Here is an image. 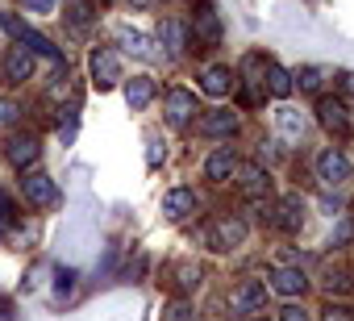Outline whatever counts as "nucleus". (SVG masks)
I'll use <instances>...</instances> for the list:
<instances>
[{"instance_id": "31", "label": "nucleus", "mask_w": 354, "mask_h": 321, "mask_svg": "<svg viewBox=\"0 0 354 321\" xmlns=\"http://www.w3.org/2000/svg\"><path fill=\"white\" fill-rule=\"evenodd\" d=\"M279 321H313V317H308V309H300V304H288V309L279 313Z\"/></svg>"}, {"instance_id": "7", "label": "nucleus", "mask_w": 354, "mask_h": 321, "mask_svg": "<svg viewBox=\"0 0 354 321\" xmlns=\"http://www.w3.org/2000/svg\"><path fill=\"white\" fill-rule=\"evenodd\" d=\"M196 109H201V100L192 92H184V88H171L167 92V121L171 125H188L196 117Z\"/></svg>"}, {"instance_id": "3", "label": "nucleus", "mask_w": 354, "mask_h": 321, "mask_svg": "<svg viewBox=\"0 0 354 321\" xmlns=\"http://www.w3.org/2000/svg\"><path fill=\"white\" fill-rule=\"evenodd\" d=\"M350 172H354V163H350V158H346L337 146H325V150L317 154V176H321L325 184H333V188H337V184H346V180H350Z\"/></svg>"}, {"instance_id": "20", "label": "nucleus", "mask_w": 354, "mask_h": 321, "mask_svg": "<svg viewBox=\"0 0 354 321\" xmlns=\"http://www.w3.org/2000/svg\"><path fill=\"white\" fill-rule=\"evenodd\" d=\"M158 38H162L171 51H184V42H188V34H184V21H180V17H167V21L158 26Z\"/></svg>"}, {"instance_id": "24", "label": "nucleus", "mask_w": 354, "mask_h": 321, "mask_svg": "<svg viewBox=\"0 0 354 321\" xmlns=\"http://www.w3.org/2000/svg\"><path fill=\"white\" fill-rule=\"evenodd\" d=\"M71 26L75 30H88L92 26V5H88V0H71Z\"/></svg>"}, {"instance_id": "28", "label": "nucleus", "mask_w": 354, "mask_h": 321, "mask_svg": "<svg viewBox=\"0 0 354 321\" xmlns=\"http://www.w3.org/2000/svg\"><path fill=\"white\" fill-rule=\"evenodd\" d=\"M21 9H26V13H38V17H46V13H55V9H59V0H21Z\"/></svg>"}, {"instance_id": "37", "label": "nucleus", "mask_w": 354, "mask_h": 321, "mask_svg": "<svg viewBox=\"0 0 354 321\" xmlns=\"http://www.w3.org/2000/svg\"><path fill=\"white\" fill-rule=\"evenodd\" d=\"M100 5H109V0H100Z\"/></svg>"}, {"instance_id": "8", "label": "nucleus", "mask_w": 354, "mask_h": 321, "mask_svg": "<svg viewBox=\"0 0 354 321\" xmlns=\"http://www.w3.org/2000/svg\"><path fill=\"white\" fill-rule=\"evenodd\" d=\"M234 172H238V154H234V146H217V150L205 158V180H213V184H225Z\"/></svg>"}, {"instance_id": "19", "label": "nucleus", "mask_w": 354, "mask_h": 321, "mask_svg": "<svg viewBox=\"0 0 354 321\" xmlns=\"http://www.w3.org/2000/svg\"><path fill=\"white\" fill-rule=\"evenodd\" d=\"M125 100H129V109H146V104L154 100V80H150V75L125 80Z\"/></svg>"}, {"instance_id": "21", "label": "nucleus", "mask_w": 354, "mask_h": 321, "mask_svg": "<svg viewBox=\"0 0 354 321\" xmlns=\"http://www.w3.org/2000/svg\"><path fill=\"white\" fill-rule=\"evenodd\" d=\"M275 125H279V134H283V138H300V129H304L300 113H296V109H288V104L275 113Z\"/></svg>"}, {"instance_id": "18", "label": "nucleus", "mask_w": 354, "mask_h": 321, "mask_svg": "<svg viewBox=\"0 0 354 321\" xmlns=\"http://www.w3.org/2000/svg\"><path fill=\"white\" fill-rule=\"evenodd\" d=\"M192 34H196V42H201V46H217V42H221V21H217V13H213V9L196 13Z\"/></svg>"}, {"instance_id": "11", "label": "nucleus", "mask_w": 354, "mask_h": 321, "mask_svg": "<svg viewBox=\"0 0 354 321\" xmlns=\"http://www.w3.org/2000/svg\"><path fill=\"white\" fill-rule=\"evenodd\" d=\"M271 221H275V226H279L283 234H296V230L304 226V201H300V196H283V201L275 205Z\"/></svg>"}, {"instance_id": "16", "label": "nucleus", "mask_w": 354, "mask_h": 321, "mask_svg": "<svg viewBox=\"0 0 354 321\" xmlns=\"http://www.w3.org/2000/svg\"><path fill=\"white\" fill-rule=\"evenodd\" d=\"M304 271H296V267H279V271H271V292H279V296H300L304 292Z\"/></svg>"}, {"instance_id": "26", "label": "nucleus", "mask_w": 354, "mask_h": 321, "mask_svg": "<svg viewBox=\"0 0 354 321\" xmlns=\"http://www.w3.org/2000/svg\"><path fill=\"white\" fill-rule=\"evenodd\" d=\"M75 279H80V275H75L71 267H59V284H55V300H63V296H67V292L75 288Z\"/></svg>"}, {"instance_id": "22", "label": "nucleus", "mask_w": 354, "mask_h": 321, "mask_svg": "<svg viewBox=\"0 0 354 321\" xmlns=\"http://www.w3.org/2000/svg\"><path fill=\"white\" fill-rule=\"evenodd\" d=\"M121 46H125L129 55H138V59H146V55H150V38H146V34H138V30H121Z\"/></svg>"}, {"instance_id": "38", "label": "nucleus", "mask_w": 354, "mask_h": 321, "mask_svg": "<svg viewBox=\"0 0 354 321\" xmlns=\"http://www.w3.org/2000/svg\"><path fill=\"white\" fill-rule=\"evenodd\" d=\"M0 34H5V30H0Z\"/></svg>"}, {"instance_id": "17", "label": "nucleus", "mask_w": 354, "mask_h": 321, "mask_svg": "<svg viewBox=\"0 0 354 321\" xmlns=\"http://www.w3.org/2000/svg\"><path fill=\"white\" fill-rule=\"evenodd\" d=\"M263 84H267V92H271V96H279V100H288V96H292V88H296L292 71H283L279 63H267V71H263Z\"/></svg>"}, {"instance_id": "33", "label": "nucleus", "mask_w": 354, "mask_h": 321, "mask_svg": "<svg viewBox=\"0 0 354 321\" xmlns=\"http://www.w3.org/2000/svg\"><path fill=\"white\" fill-rule=\"evenodd\" d=\"M146 158H150V167L162 163V138H150V154H146Z\"/></svg>"}, {"instance_id": "29", "label": "nucleus", "mask_w": 354, "mask_h": 321, "mask_svg": "<svg viewBox=\"0 0 354 321\" xmlns=\"http://www.w3.org/2000/svg\"><path fill=\"white\" fill-rule=\"evenodd\" d=\"M13 217H17V209H13V201L0 192V234H5L9 226H13Z\"/></svg>"}, {"instance_id": "32", "label": "nucleus", "mask_w": 354, "mask_h": 321, "mask_svg": "<svg viewBox=\"0 0 354 321\" xmlns=\"http://www.w3.org/2000/svg\"><path fill=\"white\" fill-rule=\"evenodd\" d=\"M325 321H354V313L342 309V304H333V309H325Z\"/></svg>"}, {"instance_id": "6", "label": "nucleus", "mask_w": 354, "mask_h": 321, "mask_svg": "<svg viewBox=\"0 0 354 321\" xmlns=\"http://www.w3.org/2000/svg\"><path fill=\"white\" fill-rule=\"evenodd\" d=\"M209 242H213L217 250L242 246V242H246V221H238V217H217L213 230H209Z\"/></svg>"}, {"instance_id": "36", "label": "nucleus", "mask_w": 354, "mask_h": 321, "mask_svg": "<svg viewBox=\"0 0 354 321\" xmlns=\"http://www.w3.org/2000/svg\"><path fill=\"white\" fill-rule=\"evenodd\" d=\"M133 5H138V9H150V5H154V0H133Z\"/></svg>"}, {"instance_id": "25", "label": "nucleus", "mask_w": 354, "mask_h": 321, "mask_svg": "<svg viewBox=\"0 0 354 321\" xmlns=\"http://www.w3.org/2000/svg\"><path fill=\"white\" fill-rule=\"evenodd\" d=\"M17 117H21L17 100H9V96H0V129H9V125H13Z\"/></svg>"}, {"instance_id": "13", "label": "nucleus", "mask_w": 354, "mask_h": 321, "mask_svg": "<svg viewBox=\"0 0 354 321\" xmlns=\"http://www.w3.org/2000/svg\"><path fill=\"white\" fill-rule=\"evenodd\" d=\"M230 88H234V71H230V67L213 63V67L201 71V92H209V96H230Z\"/></svg>"}, {"instance_id": "14", "label": "nucleus", "mask_w": 354, "mask_h": 321, "mask_svg": "<svg viewBox=\"0 0 354 321\" xmlns=\"http://www.w3.org/2000/svg\"><path fill=\"white\" fill-rule=\"evenodd\" d=\"M192 209H196V192H192V188H171V192L162 196V213H167L171 221L188 217Z\"/></svg>"}, {"instance_id": "10", "label": "nucleus", "mask_w": 354, "mask_h": 321, "mask_svg": "<svg viewBox=\"0 0 354 321\" xmlns=\"http://www.w3.org/2000/svg\"><path fill=\"white\" fill-rule=\"evenodd\" d=\"M238 188H242V196L259 201V196L271 192V176H267L259 163H246V167H238Z\"/></svg>"}, {"instance_id": "4", "label": "nucleus", "mask_w": 354, "mask_h": 321, "mask_svg": "<svg viewBox=\"0 0 354 321\" xmlns=\"http://www.w3.org/2000/svg\"><path fill=\"white\" fill-rule=\"evenodd\" d=\"M21 192H26V201H30L34 209H50V205L59 201L55 180H50V176H42V172H26V176H21Z\"/></svg>"}, {"instance_id": "2", "label": "nucleus", "mask_w": 354, "mask_h": 321, "mask_svg": "<svg viewBox=\"0 0 354 321\" xmlns=\"http://www.w3.org/2000/svg\"><path fill=\"white\" fill-rule=\"evenodd\" d=\"M263 304H267V284H263V279H242V284L234 288V296H230V309H234V317L263 313Z\"/></svg>"}, {"instance_id": "15", "label": "nucleus", "mask_w": 354, "mask_h": 321, "mask_svg": "<svg viewBox=\"0 0 354 321\" xmlns=\"http://www.w3.org/2000/svg\"><path fill=\"white\" fill-rule=\"evenodd\" d=\"M234 129H238V113H230V109H217L201 121L205 138H234Z\"/></svg>"}, {"instance_id": "30", "label": "nucleus", "mask_w": 354, "mask_h": 321, "mask_svg": "<svg viewBox=\"0 0 354 321\" xmlns=\"http://www.w3.org/2000/svg\"><path fill=\"white\" fill-rule=\"evenodd\" d=\"M162 321H188V300H175V304H167Z\"/></svg>"}, {"instance_id": "9", "label": "nucleus", "mask_w": 354, "mask_h": 321, "mask_svg": "<svg viewBox=\"0 0 354 321\" xmlns=\"http://www.w3.org/2000/svg\"><path fill=\"white\" fill-rule=\"evenodd\" d=\"M317 117H321V125H325L329 134H346V129H350L346 104H342L337 96H321V100H317Z\"/></svg>"}, {"instance_id": "5", "label": "nucleus", "mask_w": 354, "mask_h": 321, "mask_svg": "<svg viewBox=\"0 0 354 321\" xmlns=\"http://www.w3.org/2000/svg\"><path fill=\"white\" fill-rule=\"evenodd\" d=\"M38 154H42V146H38L34 134H13L9 146H5V158H9L13 167H21V172H30V167L38 163Z\"/></svg>"}, {"instance_id": "27", "label": "nucleus", "mask_w": 354, "mask_h": 321, "mask_svg": "<svg viewBox=\"0 0 354 321\" xmlns=\"http://www.w3.org/2000/svg\"><path fill=\"white\" fill-rule=\"evenodd\" d=\"M175 275H180V279H175V288H180V292H192V288L201 284V271H196V267H180Z\"/></svg>"}, {"instance_id": "1", "label": "nucleus", "mask_w": 354, "mask_h": 321, "mask_svg": "<svg viewBox=\"0 0 354 321\" xmlns=\"http://www.w3.org/2000/svg\"><path fill=\"white\" fill-rule=\"evenodd\" d=\"M88 67H92V84H96L100 92H109V88L121 80V59H117V51H109V46H96V51L88 55Z\"/></svg>"}, {"instance_id": "34", "label": "nucleus", "mask_w": 354, "mask_h": 321, "mask_svg": "<svg viewBox=\"0 0 354 321\" xmlns=\"http://www.w3.org/2000/svg\"><path fill=\"white\" fill-rule=\"evenodd\" d=\"M0 321H13V304L9 300H0Z\"/></svg>"}, {"instance_id": "35", "label": "nucleus", "mask_w": 354, "mask_h": 321, "mask_svg": "<svg viewBox=\"0 0 354 321\" xmlns=\"http://www.w3.org/2000/svg\"><path fill=\"white\" fill-rule=\"evenodd\" d=\"M342 88H346V92H354V71H346V75H342Z\"/></svg>"}, {"instance_id": "23", "label": "nucleus", "mask_w": 354, "mask_h": 321, "mask_svg": "<svg viewBox=\"0 0 354 321\" xmlns=\"http://www.w3.org/2000/svg\"><path fill=\"white\" fill-rule=\"evenodd\" d=\"M292 80L300 84V92H317V88H321V80H325V67H300Z\"/></svg>"}, {"instance_id": "12", "label": "nucleus", "mask_w": 354, "mask_h": 321, "mask_svg": "<svg viewBox=\"0 0 354 321\" xmlns=\"http://www.w3.org/2000/svg\"><path fill=\"white\" fill-rule=\"evenodd\" d=\"M5 75H9V84L34 80V55H30L26 46H9V55H5Z\"/></svg>"}]
</instances>
